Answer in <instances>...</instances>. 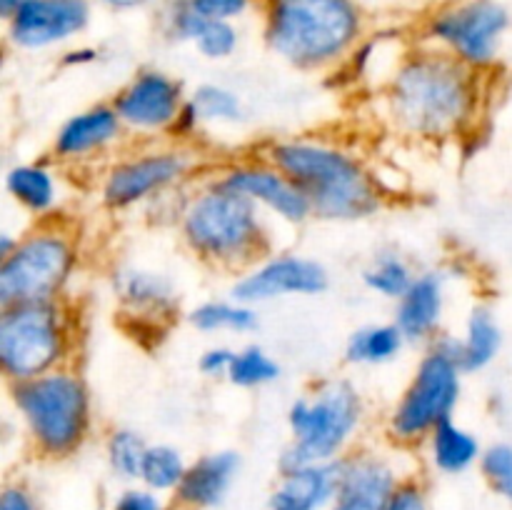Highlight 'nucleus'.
<instances>
[{
  "instance_id": "1",
  "label": "nucleus",
  "mask_w": 512,
  "mask_h": 510,
  "mask_svg": "<svg viewBox=\"0 0 512 510\" xmlns=\"http://www.w3.org/2000/svg\"><path fill=\"white\" fill-rule=\"evenodd\" d=\"M483 75L453 55L415 45L383 85L390 125L405 138L443 143L478 128Z\"/></svg>"
},
{
  "instance_id": "2",
  "label": "nucleus",
  "mask_w": 512,
  "mask_h": 510,
  "mask_svg": "<svg viewBox=\"0 0 512 510\" xmlns=\"http://www.w3.org/2000/svg\"><path fill=\"white\" fill-rule=\"evenodd\" d=\"M175 230L180 243L205 268L240 275L273 253L268 215L213 175L180 193Z\"/></svg>"
},
{
  "instance_id": "3",
  "label": "nucleus",
  "mask_w": 512,
  "mask_h": 510,
  "mask_svg": "<svg viewBox=\"0 0 512 510\" xmlns=\"http://www.w3.org/2000/svg\"><path fill=\"white\" fill-rule=\"evenodd\" d=\"M283 170L313 205V218L355 223L373 218L385 205L383 188L360 155L325 138H278L260 150Z\"/></svg>"
},
{
  "instance_id": "4",
  "label": "nucleus",
  "mask_w": 512,
  "mask_h": 510,
  "mask_svg": "<svg viewBox=\"0 0 512 510\" xmlns=\"http://www.w3.org/2000/svg\"><path fill=\"white\" fill-rule=\"evenodd\" d=\"M260 10L270 53L303 73L343 68L368 35L358 0H265Z\"/></svg>"
},
{
  "instance_id": "5",
  "label": "nucleus",
  "mask_w": 512,
  "mask_h": 510,
  "mask_svg": "<svg viewBox=\"0 0 512 510\" xmlns=\"http://www.w3.org/2000/svg\"><path fill=\"white\" fill-rule=\"evenodd\" d=\"M8 398L40 458L65 460L93 438V393L75 365L8 385Z\"/></svg>"
},
{
  "instance_id": "6",
  "label": "nucleus",
  "mask_w": 512,
  "mask_h": 510,
  "mask_svg": "<svg viewBox=\"0 0 512 510\" xmlns=\"http://www.w3.org/2000/svg\"><path fill=\"white\" fill-rule=\"evenodd\" d=\"M368 418L358 385L348 378L315 383L288 410L290 443L280 455V473L313 463H335L355 448Z\"/></svg>"
},
{
  "instance_id": "7",
  "label": "nucleus",
  "mask_w": 512,
  "mask_h": 510,
  "mask_svg": "<svg viewBox=\"0 0 512 510\" xmlns=\"http://www.w3.org/2000/svg\"><path fill=\"white\" fill-rule=\"evenodd\" d=\"M80 320L70 300L0 308V373L5 383H25L75 365Z\"/></svg>"
},
{
  "instance_id": "8",
  "label": "nucleus",
  "mask_w": 512,
  "mask_h": 510,
  "mask_svg": "<svg viewBox=\"0 0 512 510\" xmlns=\"http://www.w3.org/2000/svg\"><path fill=\"white\" fill-rule=\"evenodd\" d=\"M78 268V230L63 215L35 220L20 233L13 253L0 260V308L65 300Z\"/></svg>"
},
{
  "instance_id": "9",
  "label": "nucleus",
  "mask_w": 512,
  "mask_h": 510,
  "mask_svg": "<svg viewBox=\"0 0 512 510\" xmlns=\"http://www.w3.org/2000/svg\"><path fill=\"white\" fill-rule=\"evenodd\" d=\"M200 168V153L188 143H140V148L123 150L98 170L95 195L108 213H128L185 190L200 178Z\"/></svg>"
},
{
  "instance_id": "10",
  "label": "nucleus",
  "mask_w": 512,
  "mask_h": 510,
  "mask_svg": "<svg viewBox=\"0 0 512 510\" xmlns=\"http://www.w3.org/2000/svg\"><path fill=\"white\" fill-rule=\"evenodd\" d=\"M463 368L455 360L448 335L425 348L408 385L390 408L385 433L400 448H418L445 420L455 418L463 395Z\"/></svg>"
},
{
  "instance_id": "11",
  "label": "nucleus",
  "mask_w": 512,
  "mask_h": 510,
  "mask_svg": "<svg viewBox=\"0 0 512 510\" xmlns=\"http://www.w3.org/2000/svg\"><path fill=\"white\" fill-rule=\"evenodd\" d=\"M510 10L500 0H440L420 20V45L453 55L468 68L488 73L498 65Z\"/></svg>"
},
{
  "instance_id": "12",
  "label": "nucleus",
  "mask_w": 512,
  "mask_h": 510,
  "mask_svg": "<svg viewBox=\"0 0 512 510\" xmlns=\"http://www.w3.org/2000/svg\"><path fill=\"white\" fill-rule=\"evenodd\" d=\"M190 93L175 75L160 68H140L110 98L130 138L140 143L173 140Z\"/></svg>"
},
{
  "instance_id": "13",
  "label": "nucleus",
  "mask_w": 512,
  "mask_h": 510,
  "mask_svg": "<svg viewBox=\"0 0 512 510\" xmlns=\"http://www.w3.org/2000/svg\"><path fill=\"white\" fill-rule=\"evenodd\" d=\"M128 138L113 103H93L58 125L50 140L48 158L63 170L103 168L123 153Z\"/></svg>"
},
{
  "instance_id": "14",
  "label": "nucleus",
  "mask_w": 512,
  "mask_h": 510,
  "mask_svg": "<svg viewBox=\"0 0 512 510\" xmlns=\"http://www.w3.org/2000/svg\"><path fill=\"white\" fill-rule=\"evenodd\" d=\"M210 175L220 185L248 198L265 215L280 220V223L305 225L313 218V205H310L308 195L260 153L250 155V158L230 160Z\"/></svg>"
},
{
  "instance_id": "15",
  "label": "nucleus",
  "mask_w": 512,
  "mask_h": 510,
  "mask_svg": "<svg viewBox=\"0 0 512 510\" xmlns=\"http://www.w3.org/2000/svg\"><path fill=\"white\" fill-rule=\"evenodd\" d=\"M330 285L328 268L320 260L298 253H270L253 268L235 275L230 298L253 308L280 298H310Z\"/></svg>"
},
{
  "instance_id": "16",
  "label": "nucleus",
  "mask_w": 512,
  "mask_h": 510,
  "mask_svg": "<svg viewBox=\"0 0 512 510\" xmlns=\"http://www.w3.org/2000/svg\"><path fill=\"white\" fill-rule=\"evenodd\" d=\"M93 0H30L5 20V40L23 53L73 43L93 20Z\"/></svg>"
},
{
  "instance_id": "17",
  "label": "nucleus",
  "mask_w": 512,
  "mask_h": 510,
  "mask_svg": "<svg viewBox=\"0 0 512 510\" xmlns=\"http://www.w3.org/2000/svg\"><path fill=\"white\" fill-rule=\"evenodd\" d=\"M340 463V483L328 510H385L403 475L375 450L353 448Z\"/></svg>"
},
{
  "instance_id": "18",
  "label": "nucleus",
  "mask_w": 512,
  "mask_h": 510,
  "mask_svg": "<svg viewBox=\"0 0 512 510\" xmlns=\"http://www.w3.org/2000/svg\"><path fill=\"white\" fill-rule=\"evenodd\" d=\"M113 293L125 315L143 325L173 320L180 310V295L173 280L165 273L138 265H125L113 273Z\"/></svg>"
},
{
  "instance_id": "19",
  "label": "nucleus",
  "mask_w": 512,
  "mask_h": 510,
  "mask_svg": "<svg viewBox=\"0 0 512 510\" xmlns=\"http://www.w3.org/2000/svg\"><path fill=\"white\" fill-rule=\"evenodd\" d=\"M160 30L175 43L193 45L200 58L213 63L233 58L240 45L238 25L230 20L205 18L188 0H168L160 8Z\"/></svg>"
},
{
  "instance_id": "20",
  "label": "nucleus",
  "mask_w": 512,
  "mask_h": 510,
  "mask_svg": "<svg viewBox=\"0 0 512 510\" xmlns=\"http://www.w3.org/2000/svg\"><path fill=\"white\" fill-rule=\"evenodd\" d=\"M448 305V275L443 270H423L408 293L395 303L393 323L403 330L408 343L430 345L440 338V325Z\"/></svg>"
},
{
  "instance_id": "21",
  "label": "nucleus",
  "mask_w": 512,
  "mask_h": 510,
  "mask_svg": "<svg viewBox=\"0 0 512 510\" xmlns=\"http://www.w3.org/2000/svg\"><path fill=\"white\" fill-rule=\"evenodd\" d=\"M58 168L50 158L10 165L5 170V193L35 220L58 218L63 205V178Z\"/></svg>"
},
{
  "instance_id": "22",
  "label": "nucleus",
  "mask_w": 512,
  "mask_h": 510,
  "mask_svg": "<svg viewBox=\"0 0 512 510\" xmlns=\"http://www.w3.org/2000/svg\"><path fill=\"white\" fill-rule=\"evenodd\" d=\"M340 483V463H313L283 470L268 510H328Z\"/></svg>"
},
{
  "instance_id": "23",
  "label": "nucleus",
  "mask_w": 512,
  "mask_h": 510,
  "mask_svg": "<svg viewBox=\"0 0 512 510\" xmlns=\"http://www.w3.org/2000/svg\"><path fill=\"white\" fill-rule=\"evenodd\" d=\"M238 470L240 455L235 450H215V453L200 455L188 465V473L175 490V498L185 508H215L228 495Z\"/></svg>"
},
{
  "instance_id": "24",
  "label": "nucleus",
  "mask_w": 512,
  "mask_h": 510,
  "mask_svg": "<svg viewBox=\"0 0 512 510\" xmlns=\"http://www.w3.org/2000/svg\"><path fill=\"white\" fill-rule=\"evenodd\" d=\"M448 343L453 348L455 360L463 368L465 375H475L495 363L503 348V328L488 305H475L470 310L468 320L460 338L448 335Z\"/></svg>"
},
{
  "instance_id": "25",
  "label": "nucleus",
  "mask_w": 512,
  "mask_h": 510,
  "mask_svg": "<svg viewBox=\"0 0 512 510\" xmlns=\"http://www.w3.org/2000/svg\"><path fill=\"white\" fill-rule=\"evenodd\" d=\"M430 465L443 475H463L483 458L478 435L455 418L440 423L423 443Z\"/></svg>"
},
{
  "instance_id": "26",
  "label": "nucleus",
  "mask_w": 512,
  "mask_h": 510,
  "mask_svg": "<svg viewBox=\"0 0 512 510\" xmlns=\"http://www.w3.org/2000/svg\"><path fill=\"white\" fill-rule=\"evenodd\" d=\"M408 338L395 323H373L353 330L345 343V363L358 368L388 365L403 353Z\"/></svg>"
},
{
  "instance_id": "27",
  "label": "nucleus",
  "mask_w": 512,
  "mask_h": 510,
  "mask_svg": "<svg viewBox=\"0 0 512 510\" xmlns=\"http://www.w3.org/2000/svg\"><path fill=\"white\" fill-rule=\"evenodd\" d=\"M188 325L198 333H250L258 328V308L240 300H205L185 315Z\"/></svg>"
},
{
  "instance_id": "28",
  "label": "nucleus",
  "mask_w": 512,
  "mask_h": 510,
  "mask_svg": "<svg viewBox=\"0 0 512 510\" xmlns=\"http://www.w3.org/2000/svg\"><path fill=\"white\" fill-rule=\"evenodd\" d=\"M415 278H418V270L398 250H383L363 270L365 288L380 298L395 300V303L408 293Z\"/></svg>"
},
{
  "instance_id": "29",
  "label": "nucleus",
  "mask_w": 512,
  "mask_h": 510,
  "mask_svg": "<svg viewBox=\"0 0 512 510\" xmlns=\"http://www.w3.org/2000/svg\"><path fill=\"white\" fill-rule=\"evenodd\" d=\"M190 108H193L195 118L200 125H218V128H228V125H240L245 120V103L233 88L220 83H203L190 93L188 98Z\"/></svg>"
},
{
  "instance_id": "30",
  "label": "nucleus",
  "mask_w": 512,
  "mask_h": 510,
  "mask_svg": "<svg viewBox=\"0 0 512 510\" xmlns=\"http://www.w3.org/2000/svg\"><path fill=\"white\" fill-rule=\"evenodd\" d=\"M188 460L183 450L168 443H150L145 450L143 468H140V485L155 493H175L188 473Z\"/></svg>"
},
{
  "instance_id": "31",
  "label": "nucleus",
  "mask_w": 512,
  "mask_h": 510,
  "mask_svg": "<svg viewBox=\"0 0 512 510\" xmlns=\"http://www.w3.org/2000/svg\"><path fill=\"white\" fill-rule=\"evenodd\" d=\"M148 440L133 428H110L105 435V460L113 470L115 478L120 480H140V468H143Z\"/></svg>"
},
{
  "instance_id": "32",
  "label": "nucleus",
  "mask_w": 512,
  "mask_h": 510,
  "mask_svg": "<svg viewBox=\"0 0 512 510\" xmlns=\"http://www.w3.org/2000/svg\"><path fill=\"white\" fill-rule=\"evenodd\" d=\"M280 378V363L260 345H243L235 350L233 365H230L228 383L235 388L255 390L275 383Z\"/></svg>"
},
{
  "instance_id": "33",
  "label": "nucleus",
  "mask_w": 512,
  "mask_h": 510,
  "mask_svg": "<svg viewBox=\"0 0 512 510\" xmlns=\"http://www.w3.org/2000/svg\"><path fill=\"white\" fill-rule=\"evenodd\" d=\"M480 473L490 488L512 503V443H493L483 450Z\"/></svg>"
},
{
  "instance_id": "34",
  "label": "nucleus",
  "mask_w": 512,
  "mask_h": 510,
  "mask_svg": "<svg viewBox=\"0 0 512 510\" xmlns=\"http://www.w3.org/2000/svg\"><path fill=\"white\" fill-rule=\"evenodd\" d=\"M200 15L210 20H240L258 5V0H188Z\"/></svg>"
},
{
  "instance_id": "35",
  "label": "nucleus",
  "mask_w": 512,
  "mask_h": 510,
  "mask_svg": "<svg viewBox=\"0 0 512 510\" xmlns=\"http://www.w3.org/2000/svg\"><path fill=\"white\" fill-rule=\"evenodd\" d=\"M385 510H430V500L423 483L415 478H403Z\"/></svg>"
},
{
  "instance_id": "36",
  "label": "nucleus",
  "mask_w": 512,
  "mask_h": 510,
  "mask_svg": "<svg viewBox=\"0 0 512 510\" xmlns=\"http://www.w3.org/2000/svg\"><path fill=\"white\" fill-rule=\"evenodd\" d=\"M235 350L238 348H230V345H210V348H205L200 353L198 370L203 375H208V378H228Z\"/></svg>"
},
{
  "instance_id": "37",
  "label": "nucleus",
  "mask_w": 512,
  "mask_h": 510,
  "mask_svg": "<svg viewBox=\"0 0 512 510\" xmlns=\"http://www.w3.org/2000/svg\"><path fill=\"white\" fill-rule=\"evenodd\" d=\"M113 510H168V508H165L160 493L140 485V488L123 490V493L115 498Z\"/></svg>"
},
{
  "instance_id": "38",
  "label": "nucleus",
  "mask_w": 512,
  "mask_h": 510,
  "mask_svg": "<svg viewBox=\"0 0 512 510\" xmlns=\"http://www.w3.org/2000/svg\"><path fill=\"white\" fill-rule=\"evenodd\" d=\"M0 510H38V503L23 483H8L0 490Z\"/></svg>"
},
{
  "instance_id": "39",
  "label": "nucleus",
  "mask_w": 512,
  "mask_h": 510,
  "mask_svg": "<svg viewBox=\"0 0 512 510\" xmlns=\"http://www.w3.org/2000/svg\"><path fill=\"white\" fill-rule=\"evenodd\" d=\"M98 50L88 48V45H75V48H68L63 55H60V63L63 68H83V65H90L98 60Z\"/></svg>"
},
{
  "instance_id": "40",
  "label": "nucleus",
  "mask_w": 512,
  "mask_h": 510,
  "mask_svg": "<svg viewBox=\"0 0 512 510\" xmlns=\"http://www.w3.org/2000/svg\"><path fill=\"white\" fill-rule=\"evenodd\" d=\"M93 3L110 10V13H135V10L145 8L150 0H93Z\"/></svg>"
},
{
  "instance_id": "41",
  "label": "nucleus",
  "mask_w": 512,
  "mask_h": 510,
  "mask_svg": "<svg viewBox=\"0 0 512 510\" xmlns=\"http://www.w3.org/2000/svg\"><path fill=\"white\" fill-rule=\"evenodd\" d=\"M18 240H20V235L10 233V230H3V233H0V260L8 258V255L13 253L15 245H18Z\"/></svg>"
},
{
  "instance_id": "42",
  "label": "nucleus",
  "mask_w": 512,
  "mask_h": 510,
  "mask_svg": "<svg viewBox=\"0 0 512 510\" xmlns=\"http://www.w3.org/2000/svg\"><path fill=\"white\" fill-rule=\"evenodd\" d=\"M25 3H30V0H0V15H3V18H8L13 10H18L20 5H25Z\"/></svg>"
},
{
  "instance_id": "43",
  "label": "nucleus",
  "mask_w": 512,
  "mask_h": 510,
  "mask_svg": "<svg viewBox=\"0 0 512 510\" xmlns=\"http://www.w3.org/2000/svg\"><path fill=\"white\" fill-rule=\"evenodd\" d=\"M258 3H265V0H258Z\"/></svg>"
}]
</instances>
